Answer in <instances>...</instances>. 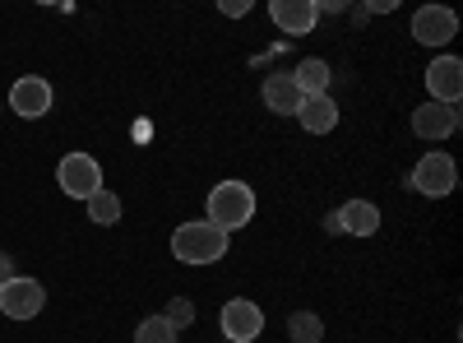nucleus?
I'll return each mask as SVG.
<instances>
[{
    "mask_svg": "<svg viewBox=\"0 0 463 343\" xmlns=\"http://www.w3.org/2000/svg\"><path fill=\"white\" fill-rule=\"evenodd\" d=\"M56 186L65 190L70 200H93L102 190V167L93 154H65L56 163Z\"/></svg>",
    "mask_w": 463,
    "mask_h": 343,
    "instance_id": "3",
    "label": "nucleus"
},
{
    "mask_svg": "<svg viewBox=\"0 0 463 343\" xmlns=\"http://www.w3.org/2000/svg\"><path fill=\"white\" fill-rule=\"evenodd\" d=\"M347 14H353V24H366V19H371V10H366V5H347Z\"/></svg>",
    "mask_w": 463,
    "mask_h": 343,
    "instance_id": "23",
    "label": "nucleus"
},
{
    "mask_svg": "<svg viewBox=\"0 0 463 343\" xmlns=\"http://www.w3.org/2000/svg\"><path fill=\"white\" fill-rule=\"evenodd\" d=\"M84 205H89V218L102 223V227H116V223H121V200H116L111 190H98V195L84 200Z\"/></svg>",
    "mask_w": 463,
    "mask_h": 343,
    "instance_id": "17",
    "label": "nucleus"
},
{
    "mask_svg": "<svg viewBox=\"0 0 463 343\" xmlns=\"http://www.w3.org/2000/svg\"><path fill=\"white\" fill-rule=\"evenodd\" d=\"M227 246H232V237L222 233V227H213L209 218L181 223L176 233H172V255H176L181 264H213V260L227 255Z\"/></svg>",
    "mask_w": 463,
    "mask_h": 343,
    "instance_id": "1",
    "label": "nucleus"
},
{
    "mask_svg": "<svg viewBox=\"0 0 463 343\" xmlns=\"http://www.w3.org/2000/svg\"><path fill=\"white\" fill-rule=\"evenodd\" d=\"M10 107L19 111L24 121H37L52 111V84L43 80V74H24V80H14L10 89Z\"/></svg>",
    "mask_w": 463,
    "mask_h": 343,
    "instance_id": "8",
    "label": "nucleus"
},
{
    "mask_svg": "<svg viewBox=\"0 0 463 343\" xmlns=\"http://www.w3.org/2000/svg\"><path fill=\"white\" fill-rule=\"evenodd\" d=\"M458 181V167L449 154H427L417 167H412V190L417 195H431V200H445Z\"/></svg>",
    "mask_w": 463,
    "mask_h": 343,
    "instance_id": "4",
    "label": "nucleus"
},
{
    "mask_svg": "<svg viewBox=\"0 0 463 343\" xmlns=\"http://www.w3.org/2000/svg\"><path fill=\"white\" fill-rule=\"evenodd\" d=\"M264 107H269V111H283V117H288V111L297 117L301 89L292 84V74H269V80H264Z\"/></svg>",
    "mask_w": 463,
    "mask_h": 343,
    "instance_id": "15",
    "label": "nucleus"
},
{
    "mask_svg": "<svg viewBox=\"0 0 463 343\" xmlns=\"http://www.w3.org/2000/svg\"><path fill=\"white\" fill-rule=\"evenodd\" d=\"M163 320H167L172 329L195 325V301H190V297H172V301H167V311H163Z\"/></svg>",
    "mask_w": 463,
    "mask_h": 343,
    "instance_id": "19",
    "label": "nucleus"
},
{
    "mask_svg": "<svg viewBox=\"0 0 463 343\" xmlns=\"http://www.w3.org/2000/svg\"><path fill=\"white\" fill-rule=\"evenodd\" d=\"M338 223H343V233H353V237H375L380 233V209L371 200H347L338 209Z\"/></svg>",
    "mask_w": 463,
    "mask_h": 343,
    "instance_id": "13",
    "label": "nucleus"
},
{
    "mask_svg": "<svg viewBox=\"0 0 463 343\" xmlns=\"http://www.w3.org/2000/svg\"><path fill=\"white\" fill-rule=\"evenodd\" d=\"M176 334H181V329H172L163 316H148V320H139L135 343H176Z\"/></svg>",
    "mask_w": 463,
    "mask_h": 343,
    "instance_id": "18",
    "label": "nucleus"
},
{
    "mask_svg": "<svg viewBox=\"0 0 463 343\" xmlns=\"http://www.w3.org/2000/svg\"><path fill=\"white\" fill-rule=\"evenodd\" d=\"M297 121H301V130H311V135H329L338 126V102L329 93L325 98H301Z\"/></svg>",
    "mask_w": 463,
    "mask_h": 343,
    "instance_id": "12",
    "label": "nucleus"
},
{
    "mask_svg": "<svg viewBox=\"0 0 463 343\" xmlns=\"http://www.w3.org/2000/svg\"><path fill=\"white\" fill-rule=\"evenodd\" d=\"M255 218V190L246 181H222L209 190V223L222 227V233L232 237L237 227H246Z\"/></svg>",
    "mask_w": 463,
    "mask_h": 343,
    "instance_id": "2",
    "label": "nucleus"
},
{
    "mask_svg": "<svg viewBox=\"0 0 463 343\" xmlns=\"http://www.w3.org/2000/svg\"><path fill=\"white\" fill-rule=\"evenodd\" d=\"M10 279H19V274H14V260H10L5 251H0V288H5Z\"/></svg>",
    "mask_w": 463,
    "mask_h": 343,
    "instance_id": "21",
    "label": "nucleus"
},
{
    "mask_svg": "<svg viewBox=\"0 0 463 343\" xmlns=\"http://www.w3.org/2000/svg\"><path fill=\"white\" fill-rule=\"evenodd\" d=\"M43 307H47V288L37 279H10L0 288V316L10 320H33Z\"/></svg>",
    "mask_w": 463,
    "mask_h": 343,
    "instance_id": "5",
    "label": "nucleus"
},
{
    "mask_svg": "<svg viewBox=\"0 0 463 343\" xmlns=\"http://www.w3.org/2000/svg\"><path fill=\"white\" fill-rule=\"evenodd\" d=\"M269 19H274L288 37H306L320 24V5L316 0H274V5H269Z\"/></svg>",
    "mask_w": 463,
    "mask_h": 343,
    "instance_id": "10",
    "label": "nucleus"
},
{
    "mask_svg": "<svg viewBox=\"0 0 463 343\" xmlns=\"http://www.w3.org/2000/svg\"><path fill=\"white\" fill-rule=\"evenodd\" d=\"M454 33H458V19L445 5H421L412 14V37L421 47H445V43H454Z\"/></svg>",
    "mask_w": 463,
    "mask_h": 343,
    "instance_id": "7",
    "label": "nucleus"
},
{
    "mask_svg": "<svg viewBox=\"0 0 463 343\" xmlns=\"http://www.w3.org/2000/svg\"><path fill=\"white\" fill-rule=\"evenodd\" d=\"M427 89H431V102H454L463 98V61L458 56H436L427 65Z\"/></svg>",
    "mask_w": 463,
    "mask_h": 343,
    "instance_id": "9",
    "label": "nucleus"
},
{
    "mask_svg": "<svg viewBox=\"0 0 463 343\" xmlns=\"http://www.w3.org/2000/svg\"><path fill=\"white\" fill-rule=\"evenodd\" d=\"M325 233H329V237H343V223H338V214H325Z\"/></svg>",
    "mask_w": 463,
    "mask_h": 343,
    "instance_id": "22",
    "label": "nucleus"
},
{
    "mask_svg": "<svg viewBox=\"0 0 463 343\" xmlns=\"http://www.w3.org/2000/svg\"><path fill=\"white\" fill-rule=\"evenodd\" d=\"M329 74H334V70H329L320 56H306V61L292 70V84L301 89V98H325V93H329Z\"/></svg>",
    "mask_w": 463,
    "mask_h": 343,
    "instance_id": "14",
    "label": "nucleus"
},
{
    "mask_svg": "<svg viewBox=\"0 0 463 343\" xmlns=\"http://www.w3.org/2000/svg\"><path fill=\"white\" fill-rule=\"evenodd\" d=\"M412 130L421 139H449L458 130V107L454 102H421L412 111Z\"/></svg>",
    "mask_w": 463,
    "mask_h": 343,
    "instance_id": "11",
    "label": "nucleus"
},
{
    "mask_svg": "<svg viewBox=\"0 0 463 343\" xmlns=\"http://www.w3.org/2000/svg\"><path fill=\"white\" fill-rule=\"evenodd\" d=\"M288 334H292V343H320L325 338V320L316 311H292L288 316Z\"/></svg>",
    "mask_w": 463,
    "mask_h": 343,
    "instance_id": "16",
    "label": "nucleus"
},
{
    "mask_svg": "<svg viewBox=\"0 0 463 343\" xmlns=\"http://www.w3.org/2000/svg\"><path fill=\"white\" fill-rule=\"evenodd\" d=\"M218 325H222V334L232 343H255L264 334V311L255 307L250 297H232L222 307V316H218Z\"/></svg>",
    "mask_w": 463,
    "mask_h": 343,
    "instance_id": "6",
    "label": "nucleus"
},
{
    "mask_svg": "<svg viewBox=\"0 0 463 343\" xmlns=\"http://www.w3.org/2000/svg\"><path fill=\"white\" fill-rule=\"evenodd\" d=\"M222 14L227 19H241V14H250V5H246V0H222Z\"/></svg>",
    "mask_w": 463,
    "mask_h": 343,
    "instance_id": "20",
    "label": "nucleus"
}]
</instances>
